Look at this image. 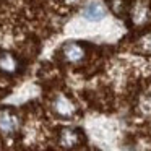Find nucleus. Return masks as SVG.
Segmentation results:
<instances>
[{
    "label": "nucleus",
    "mask_w": 151,
    "mask_h": 151,
    "mask_svg": "<svg viewBox=\"0 0 151 151\" xmlns=\"http://www.w3.org/2000/svg\"><path fill=\"white\" fill-rule=\"evenodd\" d=\"M109 8L114 12L117 17H127L130 15V0H109Z\"/></svg>",
    "instance_id": "20e7f679"
},
{
    "label": "nucleus",
    "mask_w": 151,
    "mask_h": 151,
    "mask_svg": "<svg viewBox=\"0 0 151 151\" xmlns=\"http://www.w3.org/2000/svg\"><path fill=\"white\" fill-rule=\"evenodd\" d=\"M106 13H107L106 5L101 0H89L83 8V17L88 21H99L106 17Z\"/></svg>",
    "instance_id": "f03ea898"
},
{
    "label": "nucleus",
    "mask_w": 151,
    "mask_h": 151,
    "mask_svg": "<svg viewBox=\"0 0 151 151\" xmlns=\"http://www.w3.org/2000/svg\"><path fill=\"white\" fill-rule=\"evenodd\" d=\"M150 49H151V42H150Z\"/></svg>",
    "instance_id": "1a4fd4ad"
},
{
    "label": "nucleus",
    "mask_w": 151,
    "mask_h": 151,
    "mask_svg": "<svg viewBox=\"0 0 151 151\" xmlns=\"http://www.w3.org/2000/svg\"><path fill=\"white\" fill-rule=\"evenodd\" d=\"M62 52V57L65 62L73 63V65H78V63L85 62L86 55H88V50H86V46L78 41H70V42H65L60 49Z\"/></svg>",
    "instance_id": "f257e3e1"
},
{
    "label": "nucleus",
    "mask_w": 151,
    "mask_h": 151,
    "mask_svg": "<svg viewBox=\"0 0 151 151\" xmlns=\"http://www.w3.org/2000/svg\"><path fill=\"white\" fill-rule=\"evenodd\" d=\"M78 141H80L78 132H76V130H72V128H65V130L62 132V135H60V143H62L63 146H67V148L75 146Z\"/></svg>",
    "instance_id": "423d86ee"
},
{
    "label": "nucleus",
    "mask_w": 151,
    "mask_h": 151,
    "mask_svg": "<svg viewBox=\"0 0 151 151\" xmlns=\"http://www.w3.org/2000/svg\"><path fill=\"white\" fill-rule=\"evenodd\" d=\"M18 128V117L12 111L0 112V130L4 133H13Z\"/></svg>",
    "instance_id": "7ed1b4c3"
},
{
    "label": "nucleus",
    "mask_w": 151,
    "mask_h": 151,
    "mask_svg": "<svg viewBox=\"0 0 151 151\" xmlns=\"http://www.w3.org/2000/svg\"><path fill=\"white\" fill-rule=\"evenodd\" d=\"M65 2H67L68 5H76V4L80 2V0H65Z\"/></svg>",
    "instance_id": "6e6552de"
},
{
    "label": "nucleus",
    "mask_w": 151,
    "mask_h": 151,
    "mask_svg": "<svg viewBox=\"0 0 151 151\" xmlns=\"http://www.w3.org/2000/svg\"><path fill=\"white\" fill-rule=\"evenodd\" d=\"M55 111L59 112L62 117H70L75 111V106L70 99H67L65 96H59L55 101Z\"/></svg>",
    "instance_id": "39448f33"
},
{
    "label": "nucleus",
    "mask_w": 151,
    "mask_h": 151,
    "mask_svg": "<svg viewBox=\"0 0 151 151\" xmlns=\"http://www.w3.org/2000/svg\"><path fill=\"white\" fill-rule=\"evenodd\" d=\"M0 68L7 73H12L17 70V60L10 54H0Z\"/></svg>",
    "instance_id": "0eeeda50"
}]
</instances>
